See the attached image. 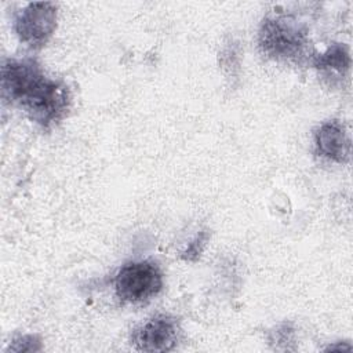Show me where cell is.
Returning a JSON list of instances; mask_svg holds the SVG:
<instances>
[{
	"label": "cell",
	"mask_w": 353,
	"mask_h": 353,
	"mask_svg": "<svg viewBox=\"0 0 353 353\" xmlns=\"http://www.w3.org/2000/svg\"><path fill=\"white\" fill-rule=\"evenodd\" d=\"M207 240H208V233L204 230V232H200L189 244L188 247L185 248V251L182 252V259L185 261H197L207 244Z\"/></svg>",
	"instance_id": "30bf717a"
},
{
	"label": "cell",
	"mask_w": 353,
	"mask_h": 353,
	"mask_svg": "<svg viewBox=\"0 0 353 353\" xmlns=\"http://www.w3.org/2000/svg\"><path fill=\"white\" fill-rule=\"evenodd\" d=\"M314 145L320 156L335 163H346L350 157V139L338 120H328L316 130Z\"/></svg>",
	"instance_id": "8992f818"
},
{
	"label": "cell",
	"mask_w": 353,
	"mask_h": 353,
	"mask_svg": "<svg viewBox=\"0 0 353 353\" xmlns=\"http://www.w3.org/2000/svg\"><path fill=\"white\" fill-rule=\"evenodd\" d=\"M1 91L4 99L19 106L43 128L59 123L70 108L68 85L46 76L40 63L32 58L4 61Z\"/></svg>",
	"instance_id": "6da1fadb"
},
{
	"label": "cell",
	"mask_w": 353,
	"mask_h": 353,
	"mask_svg": "<svg viewBox=\"0 0 353 353\" xmlns=\"http://www.w3.org/2000/svg\"><path fill=\"white\" fill-rule=\"evenodd\" d=\"M179 335L176 317L157 314L132 331L131 343L139 352H170L175 349Z\"/></svg>",
	"instance_id": "5b68a950"
},
{
	"label": "cell",
	"mask_w": 353,
	"mask_h": 353,
	"mask_svg": "<svg viewBox=\"0 0 353 353\" xmlns=\"http://www.w3.org/2000/svg\"><path fill=\"white\" fill-rule=\"evenodd\" d=\"M312 65L327 77H342L350 68L349 48L342 43H335L321 54H314Z\"/></svg>",
	"instance_id": "52a82bcc"
},
{
	"label": "cell",
	"mask_w": 353,
	"mask_h": 353,
	"mask_svg": "<svg viewBox=\"0 0 353 353\" xmlns=\"http://www.w3.org/2000/svg\"><path fill=\"white\" fill-rule=\"evenodd\" d=\"M41 350V341L37 335H22L12 341L7 352H40Z\"/></svg>",
	"instance_id": "9c48e42d"
},
{
	"label": "cell",
	"mask_w": 353,
	"mask_h": 353,
	"mask_svg": "<svg viewBox=\"0 0 353 353\" xmlns=\"http://www.w3.org/2000/svg\"><path fill=\"white\" fill-rule=\"evenodd\" d=\"M269 341L277 350H294L295 330L291 323H281L273 331H270Z\"/></svg>",
	"instance_id": "ba28073f"
},
{
	"label": "cell",
	"mask_w": 353,
	"mask_h": 353,
	"mask_svg": "<svg viewBox=\"0 0 353 353\" xmlns=\"http://www.w3.org/2000/svg\"><path fill=\"white\" fill-rule=\"evenodd\" d=\"M258 43L262 52L276 61L305 63L314 57L305 28L291 17H266L259 28Z\"/></svg>",
	"instance_id": "7a4b0ae2"
},
{
	"label": "cell",
	"mask_w": 353,
	"mask_h": 353,
	"mask_svg": "<svg viewBox=\"0 0 353 353\" xmlns=\"http://www.w3.org/2000/svg\"><path fill=\"white\" fill-rule=\"evenodd\" d=\"M57 28V6L50 1L29 3L15 17L14 30L21 43L39 48Z\"/></svg>",
	"instance_id": "277c9868"
},
{
	"label": "cell",
	"mask_w": 353,
	"mask_h": 353,
	"mask_svg": "<svg viewBox=\"0 0 353 353\" xmlns=\"http://www.w3.org/2000/svg\"><path fill=\"white\" fill-rule=\"evenodd\" d=\"M161 288V269L149 259L124 263L114 277V292L125 303H142L157 295Z\"/></svg>",
	"instance_id": "3957f363"
}]
</instances>
